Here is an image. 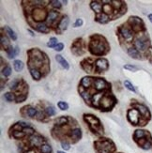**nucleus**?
<instances>
[{
	"mask_svg": "<svg viewBox=\"0 0 152 153\" xmlns=\"http://www.w3.org/2000/svg\"><path fill=\"white\" fill-rule=\"evenodd\" d=\"M88 49L92 55H103L109 51V45L103 37L100 35L92 36L90 42L88 44Z\"/></svg>",
	"mask_w": 152,
	"mask_h": 153,
	"instance_id": "obj_1",
	"label": "nucleus"
},
{
	"mask_svg": "<svg viewBox=\"0 0 152 153\" xmlns=\"http://www.w3.org/2000/svg\"><path fill=\"white\" fill-rule=\"evenodd\" d=\"M29 55V67L39 69L43 65V59L46 58L45 55L38 48H33L28 52Z\"/></svg>",
	"mask_w": 152,
	"mask_h": 153,
	"instance_id": "obj_2",
	"label": "nucleus"
},
{
	"mask_svg": "<svg viewBox=\"0 0 152 153\" xmlns=\"http://www.w3.org/2000/svg\"><path fill=\"white\" fill-rule=\"evenodd\" d=\"M85 121L87 123L89 126V129L96 134H103V128L101 126V123L97 116L91 114H85L84 115Z\"/></svg>",
	"mask_w": 152,
	"mask_h": 153,
	"instance_id": "obj_3",
	"label": "nucleus"
},
{
	"mask_svg": "<svg viewBox=\"0 0 152 153\" xmlns=\"http://www.w3.org/2000/svg\"><path fill=\"white\" fill-rule=\"evenodd\" d=\"M96 150L98 153H112L115 151V145L108 138H101L94 143Z\"/></svg>",
	"mask_w": 152,
	"mask_h": 153,
	"instance_id": "obj_4",
	"label": "nucleus"
},
{
	"mask_svg": "<svg viewBox=\"0 0 152 153\" xmlns=\"http://www.w3.org/2000/svg\"><path fill=\"white\" fill-rule=\"evenodd\" d=\"M117 100L111 94H104L101 99L100 104H99V108H101L102 111H110L112 108L114 107Z\"/></svg>",
	"mask_w": 152,
	"mask_h": 153,
	"instance_id": "obj_5",
	"label": "nucleus"
},
{
	"mask_svg": "<svg viewBox=\"0 0 152 153\" xmlns=\"http://www.w3.org/2000/svg\"><path fill=\"white\" fill-rule=\"evenodd\" d=\"M128 24L130 25L131 30L133 32H141L145 30V24L140 17L131 16L128 20Z\"/></svg>",
	"mask_w": 152,
	"mask_h": 153,
	"instance_id": "obj_6",
	"label": "nucleus"
},
{
	"mask_svg": "<svg viewBox=\"0 0 152 153\" xmlns=\"http://www.w3.org/2000/svg\"><path fill=\"white\" fill-rule=\"evenodd\" d=\"M133 45L140 53H146L149 48L150 42L148 39L144 36V37H138L137 39H135Z\"/></svg>",
	"mask_w": 152,
	"mask_h": 153,
	"instance_id": "obj_7",
	"label": "nucleus"
},
{
	"mask_svg": "<svg viewBox=\"0 0 152 153\" xmlns=\"http://www.w3.org/2000/svg\"><path fill=\"white\" fill-rule=\"evenodd\" d=\"M127 118H128V120L130 121L133 125H139L141 123L142 116L140 115V113L138 112L137 109H135L134 107L128 110Z\"/></svg>",
	"mask_w": 152,
	"mask_h": 153,
	"instance_id": "obj_8",
	"label": "nucleus"
},
{
	"mask_svg": "<svg viewBox=\"0 0 152 153\" xmlns=\"http://www.w3.org/2000/svg\"><path fill=\"white\" fill-rule=\"evenodd\" d=\"M47 16L48 12L44 9L36 8L32 11V17L34 19V21L38 23H42V21L47 19Z\"/></svg>",
	"mask_w": 152,
	"mask_h": 153,
	"instance_id": "obj_9",
	"label": "nucleus"
},
{
	"mask_svg": "<svg viewBox=\"0 0 152 153\" xmlns=\"http://www.w3.org/2000/svg\"><path fill=\"white\" fill-rule=\"evenodd\" d=\"M119 35L121 36V38L125 39L127 42H131L133 39V31L131 30V28L128 27L126 25H122L118 29Z\"/></svg>",
	"mask_w": 152,
	"mask_h": 153,
	"instance_id": "obj_10",
	"label": "nucleus"
},
{
	"mask_svg": "<svg viewBox=\"0 0 152 153\" xmlns=\"http://www.w3.org/2000/svg\"><path fill=\"white\" fill-rule=\"evenodd\" d=\"M109 68V63L106 58H98L97 60L94 62V69L95 71L101 72L107 71Z\"/></svg>",
	"mask_w": 152,
	"mask_h": 153,
	"instance_id": "obj_11",
	"label": "nucleus"
},
{
	"mask_svg": "<svg viewBox=\"0 0 152 153\" xmlns=\"http://www.w3.org/2000/svg\"><path fill=\"white\" fill-rule=\"evenodd\" d=\"M133 107L135 109H137L138 112L140 113L141 116L143 118H145L146 120H148V119H150V111L149 109H148L146 105L142 104H135L133 105Z\"/></svg>",
	"mask_w": 152,
	"mask_h": 153,
	"instance_id": "obj_12",
	"label": "nucleus"
},
{
	"mask_svg": "<svg viewBox=\"0 0 152 153\" xmlns=\"http://www.w3.org/2000/svg\"><path fill=\"white\" fill-rule=\"evenodd\" d=\"M94 88L97 91H104L109 88V84L102 78H95L94 79V84H93Z\"/></svg>",
	"mask_w": 152,
	"mask_h": 153,
	"instance_id": "obj_13",
	"label": "nucleus"
},
{
	"mask_svg": "<svg viewBox=\"0 0 152 153\" xmlns=\"http://www.w3.org/2000/svg\"><path fill=\"white\" fill-rule=\"evenodd\" d=\"M146 138H151L149 132H148L147 131H145V130H142V129H138L134 132L133 139L136 142H139V141L143 140V139H146Z\"/></svg>",
	"mask_w": 152,
	"mask_h": 153,
	"instance_id": "obj_14",
	"label": "nucleus"
},
{
	"mask_svg": "<svg viewBox=\"0 0 152 153\" xmlns=\"http://www.w3.org/2000/svg\"><path fill=\"white\" fill-rule=\"evenodd\" d=\"M43 138L41 137V135L39 134H33L29 138V144H30L31 147H39L41 148L42 145H43Z\"/></svg>",
	"mask_w": 152,
	"mask_h": 153,
	"instance_id": "obj_15",
	"label": "nucleus"
},
{
	"mask_svg": "<svg viewBox=\"0 0 152 153\" xmlns=\"http://www.w3.org/2000/svg\"><path fill=\"white\" fill-rule=\"evenodd\" d=\"M69 24H70V19H69V17L67 15L63 16L60 21H59L58 25H57V31H58L59 33H62L63 31L67 30L68 26H69Z\"/></svg>",
	"mask_w": 152,
	"mask_h": 153,
	"instance_id": "obj_16",
	"label": "nucleus"
},
{
	"mask_svg": "<svg viewBox=\"0 0 152 153\" xmlns=\"http://www.w3.org/2000/svg\"><path fill=\"white\" fill-rule=\"evenodd\" d=\"M71 52L76 55H81L84 53L81 46V39H78L73 42V44L71 45Z\"/></svg>",
	"mask_w": 152,
	"mask_h": 153,
	"instance_id": "obj_17",
	"label": "nucleus"
},
{
	"mask_svg": "<svg viewBox=\"0 0 152 153\" xmlns=\"http://www.w3.org/2000/svg\"><path fill=\"white\" fill-rule=\"evenodd\" d=\"M58 16H59V13L57 11H49L47 19H46V23H47V25H52L57 20Z\"/></svg>",
	"mask_w": 152,
	"mask_h": 153,
	"instance_id": "obj_18",
	"label": "nucleus"
},
{
	"mask_svg": "<svg viewBox=\"0 0 152 153\" xmlns=\"http://www.w3.org/2000/svg\"><path fill=\"white\" fill-rule=\"evenodd\" d=\"M34 28H36V30L41 32V33H44V34H47L51 31V28L49 27L47 24H45V23H37V24L35 25Z\"/></svg>",
	"mask_w": 152,
	"mask_h": 153,
	"instance_id": "obj_19",
	"label": "nucleus"
},
{
	"mask_svg": "<svg viewBox=\"0 0 152 153\" xmlns=\"http://www.w3.org/2000/svg\"><path fill=\"white\" fill-rule=\"evenodd\" d=\"M94 79L95 78H92L90 76H85V77L82 78L80 85L84 88H89L92 85L94 84Z\"/></svg>",
	"mask_w": 152,
	"mask_h": 153,
	"instance_id": "obj_20",
	"label": "nucleus"
},
{
	"mask_svg": "<svg viewBox=\"0 0 152 153\" xmlns=\"http://www.w3.org/2000/svg\"><path fill=\"white\" fill-rule=\"evenodd\" d=\"M29 71H30V74L32 76V78L34 80H36V81H39V80L41 79L42 73L39 69L34 68V67H29Z\"/></svg>",
	"mask_w": 152,
	"mask_h": 153,
	"instance_id": "obj_21",
	"label": "nucleus"
},
{
	"mask_svg": "<svg viewBox=\"0 0 152 153\" xmlns=\"http://www.w3.org/2000/svg\"><path fill=\"white\" fill-rule=\"evenodd\" d=\"M137 143L142 148L145 149V150H148V149H150L152 148V140H151V138L143 139V140H141V141L137 142Z\"/></svg>",
	"mask_w": 152,
	"mask_h": 153,
	"instance_id": "obj_22",
	"label": "nucleus"
},
{
	"mask_svg": "<svg viewBox=\"0 0 152 153\" xmlns=\"http://www.w3.org/2000/svg\"><path fill=\"white\" fill-rule=\"evenodd\" d=\"M128 55H130L131 58H133V59H141L142 58L141 53L138 51V50L135 48V47L128 48Z\"/></svg>",
	"mask_w": 152,
	"mask_h": 153,
	"instance_id": "obj_23",
	"label": "nucleus"
},
{
	"mask_svg": "<svg viewBox=\"0 0 152 153\" xmlns=\"http://www.w3.org/2000/svg\"><path fill=\"white\" fill-rule=\"evenodd\" d=\"M90 8L96 12V14H101L102 11V4H101L100 1H91Z\"/></svg>",
	"mask_w": 152,
	"mask_h": 153,
	"instance_id": "obj_24",
	"label": "nucleus"
},
{
	"mask_svg": "<svg viewBox=\"0 0 152 153\" xmlns=\"http://www.w3.org/2000/svg\"><path fill=\"white\" fill-rule=\"evenodd\" d=\"M7 55H8V57L9 58H14L16 55H19V53H20V49L18 46H15V47H12V46H11L8 50H7Z\"/></svg>",
	"mask_w": 152,
	"mask_h": 153,
	"instance_id": "obj_25",
	"label": "nucleus"
},
{
	"mask_svg": "<svg viewBox=\"0 0 152 153\" xmlns=\"http://www.w3.org/2000/svg\"><path fill=\"white\" fill-rule=\"evenodd\" d=\"M81 136H82V131L80 128H74L70 132V137L71 138V140L73 139L74 141H77L81 138Z\"/></svg>",
	"mask_w": 152,
	"mask_h": 153,
	"instance_id": "obj_26",
	"label": "nucleus"
},
{
	"mask_svg": "<svg viewBox=\"0 0 152 153\" xmlns=\"http://www.w3.org/2000/svg\"><path fill=\"white\" fill-rule=\"evenodd\" d=\"M55 60L57 61V63L60 64V66L63 69H70V64H69V62L66 60V59L61 55H55Z\"/></svg>",
	"mask_w": 152,
	"mask_h": 153,
	"instance_id": "obj_27",
	"label": "nucleus"
},
{
	"mask_svg": "<svg viewBox=\"0 0 152 153\" xmlns=\"http://www.w3.org/2000/svg\"><path fill=\"white\" fill-rule=\"evenodd\" d=\"M96 21L98 23H100V24H106L109 21V16L107 14H105V13L101 12V14H97L96 15Z\"/></svg>",
	"mask_w": 152,
	"mask_h": 153,
	"instance_id": "obj_28",
	"label": "nucleus"
},
{
	"mask_svg": "<svg viewBox=\"0 0 152 153\" xmlns=\"http://www.w3.org/2000/svg\"><path fill=\"white\" fill-rule=\"evenodd\" d=\"M68 122H69L68 116H60V118H55V126H57V127H61V126L68 124Z\"/></svg>",
	"mask_w": 152,
	"mask_h": 153,
	"instance_id": "obj_29",
	"label": "nucleus"
},
{
	"mask_svg": "<svg viewBox=\"0 0 152 153\" xmlns=\"http://www.w3.org/2000/svg\"><path fill=\"white\" fill-rule=\"evenodd\" d=\"M87 61H88L87 59H85V60L81 63V66L87 72H91L94 69V64H92V63H88Z\"/></svg>",
	"mask_w": 152,
	"mask_h": 153,
	"instance_id": "obj_30",
	"label": "nucleus"
},
{
	"mask_svg": "<svg viewBox=\"0 0 152 153\" xmlns=\"http://www.w3.org/2000/svg\"><path fill=\"white\" fill-rule=\"evenodd\" d=\"M11 44H9V39L7 37L6 35H4L2 33L1 34V47L3 48V50H8L9 47H11Z\"/></svg>",
	"mask_w": 152,
	"mask_h": 153,
	"instance_id": "obj_31",
	"label": "nucleus"
},
{
	"mask_svg": "<svg viewBox=\"0 0 152 153\" xmlns=\"http://www.w3.org/2000/svg\"><path fill=\"white\" fill-rule=\"evenodd\" d=\"M3 29H4L5 32L7 33V34H8V36L12 39V41H16V39H17V35L15 34V32L13 31L12 29L9 27V26L5 25L4 27H3Z\"/></svg>",
	"mask_w": 152,
	"mask_h": 153,
	"instance_id": "obj_32",
	"label": "nucleus"
},
{
	"mask_svg": "<svg viewBox=\"0 0 152 153\" xmlns=\"http://www.w3.org/2000/svg\"><path fill=\"white\" fill-rule=\"evenodd\" d=\"M25 109H26V116H27L28 118H35V116H37L38 110L35 107L26 106Z\"/></svg>",
	"mask_w": 152,
	"mask_h": 153,
	"instance_id": "obj_33",
	"label": "nucleus"
},
{
	"mask_svg": "<svg viewBox=\"0 0 152 153\" xmlns=\"http://www.w3.org/2000/svg\"><path fill=\"white\" fill-rule=\"evenodd\" d=\"M102 11L105 14H107L109 16V14H112L114 11L113 7L111 5V1H109V4H102Z\"/></svg>",
	"mask_w": 152,
	"mask_h": 153,
	"instance_id": "obj_34",
	"label": "nucleus"
},
{
	"mask_svg": "<svg viewBox=\"0 0 152 153\" xmlns=\"http://www.w3.org/2000/svg\"><path fill=\"white\" fill-rule=\"evenodd\" d=\"M24 67H25L24 62L19 60V59H17V60H14V62H13V68H14V69L17 72L22 71L23 69H24Z\"/></svg>",
	"mask_w": 152,
	"mask_h": 153,
	"instance_id": "obj_35",
	"label": "nucleus"
},
{
	"mask_svg": "<svg viewBox=\"0 0 152 153\" xmlns=\"http://www.w3.org/2000/svg\"><path fill=\"white\" fill-rule=\"evenodd\" d=\"M21 83H22V80L21 79H14L11 82V86H9V88H11V90H15V89H18L19 86H21Z\"/></svg>",
	"mask_w": 152,
	"mask_h": 153,
	"instance_id": "obj_36",
	"label": "nucleus"
},
{
	"mask_svg": "<svg viewBox=\"0 0 152 153\" xmlns=\"http://www.w3.org/2000/svg\"><path fill=\"white\" fill-rule=\"evenodd\" d=\"M111 5L114 11H120V9L124 6V2L122 1H111Z\"/></svg>",
	"mask_w": 152,
	"mask_h": 153,
	"instance_id": "obj_37",
	"label": "nucleus"
},
{
	"mask_svg": "<svg viewBox=\"0 0 152 153\" xmlns=\"http://www.w3.org/2000/svg\"><path fill=\"white\" fill-rule=\"evenodd\" d=\"M4 98L6 101H8V102H14L16 101V96L14 93H12V92H7L4 94Z\"/></svg>",
	"mask_w": 152,
	"mask_h": 153,
	"instance_id": "obj_38",
	"label": "nucleus"
},
{
	"mask_svg": "<svg viewBox=\"0 0 152 153\" xmlns=\"http://www.w3.org/2000/svg\"><path fill=\"white\" fill-rule=\"evenodd\" d=\"M81 96L82 98L85 100V102H89L92 101V98H93V96H92V94H90L89 92H87V91H83L81 92Z\"/></svg>",
	"mask_w": 152,
	"mask_h": 153,
	"instance_id": "obj_39",
	"label": "nucleus"
},
{
	"mask_svg": "<svg viewBox=\"0 0 152 153\" xmlns=\"http://www.w3.org/2000/svg\"><path fill=\"white\" fill-rule=\"evenodd\" d=\"M12 136L15 139H22L25 136V134L23 131H12Z\"/></svg>",
	"mask_w": 152,
	"mask_h": 153,
	"instance_id": "obj_40",
	"label": "nucleus"
},
{
	"mask_svg": "<svg viewBox=\"0 0 152 153\" xmlns=\"http://www.w3.org/2000/svg\"><path fill=\"white\" fill-rule=\"evenodd\" d=\"M57 39L55 38V37H52L50 39H49V41L47 42V46L48 47H50V48H55L57 47V45L58 44V42H57Z\"/></svg>",
	"mask_w": 152,
	"mask_h": 153,
	"instance_id": "obj_41",
	"label": "nucleus"
},
{
	"mask_svg": "<svg viewBox=\"0 0 152 153\" xmlns=\"http://www.w3.org/2000/svg\"><path fill=\"white\" fill-rule=\"evenodd\" d=\"M39 150L41 153H52V147L48 144H43L39 148Z\"/></svg>",
	"mask_w": 152,
	"mask_h": 153,
	"instance_id": "obj_42",
	"label": "nucleus"
},
{
	"mask_svg": "<svg viewBox=\"0 0 152 153\" xmlns=\"http://www.w3.org/2000/svg\"><path fill=\"white\" fill-rule=\"evenodd\" d=\"M45 113H46V115L49 116H55V114H57V112H55V109L54 106H47L45 109Z\"/></svg>",
	"mask_w": 152,
	"mask_h": 153,
	"instance_id": "obj_43",
	"label": "nucleus"
},
{
	"mask_svg": "<svg viewBox=\"0 0 152 153\" xmlns=\"http://www.w3.org/2000/svg\"><path fill=\"white\" fill-rule=\"evenodd\" d=\"M26 98H27V92H23L21 93L17 98H16V102L17 104H20V102H25Z\"/></svg>",
	"mask_w": 152,
	"mask_h": 153,
	"instance_id": "obj_44",
	"label": "nucleus"
},
{
	"mask_svg": "<svg viewBox=\"0 0 152 153\" xmlns=\"http://www.w3.org/2000/svg\"><path fill=\"white\" fill-rule=\"evenodd\" d=\"M2 74L4 75L5 77H9V76L11 74V66H5V67L2 69Z\"/></svg>",
	"mask_w": 152,
	"mask_h": 153,
	"instance_id": "obj_45",
	"label": "nucleus"
},
{
	"mask_svg": "<svg viewBox=\"0 0 152 153\" xmlns=\"http://www.w3.org/2000/svg\"><path fill=\"white\" fill-rule=\"evenodd\" d=\"M124 86H125V88H126L127 89H129L130 91L131 92H136V90H135V88L133 86V85L131 84V83L130 81H128V80H126V81L124 82Z\"/></svg>",
	"mask_w": 152,
	"mask_h": 153,
	"instance_id": "obj_46",
	"label": "nucleus"
},
{
	"mask_svg": "<svg viewBox=\"0 0 152 153\" xmlns=\"http://www.w3.org/2000/svg\"><path fill=\"white\" fill-rule=\"evenodd\" d=\"M125 69H127V71H137L139 68L137 67V66H134V65H131V64H127V65H124L123 67Z\"/></svg>",
	"mask_w": 152,
	"mask_h": 153,
	"instance_id": "obj_47",
	"label": "nucleus"
},
{
	"mask_svg": "<svg viewBox=\"0 0 152 153\" xmlns=\"http://www.w3.org/2000/svg\"><path fill=\"white\" fill-rule=\"evenodd\" d=\"M57 106H58V108L60 109V110H62V111H66V110H68V109H69V104H67V102H62V101L58 102Z\"/></svg>",
	"mask_w": 152,
	"mask_h": 153,
	"instance_id": "obj_48",
	"label": "nucleus"
},
{
	"mask_svg": "<svg viewBox=\"0 0 152 153\" xmlns=\"http://www.w3.org/2000/svg\"><path fill=\"white\" fill-rule=\"evenodd\" d=\"M50 4L55 9H60L62 6L61 1H58V0H52V1H50Z\"/></svg>",
	"mask_w": 152,
	"mask_h": 153,
	"instance_id": "obj_49",
	"label": "nucleus"
},
{
	"mask_svg": "<svg viewBox=\"0 0 152 153\" xmlns=\"http://www.w3.org/2000/svg\"><path fill=\"white\" fill-rule=\"evenodd\" d=\"M23 132H25V135H33L35 134V130L31 128V127H27V128H25V129H23Z\"/></svg>",
	"mask_w": 152,
	"mask_h": 153,
	"instance_id": "obj_50",
	"label": "nucleus"
},
{
	"mask_svg": "<svg viewBox=\"0 0 152 153\" xmlns=\"http://www.w3.org/2000/svg\"><path fill=\"white\" fill-rule=\"evenodd\" d=\"M83 24H84V21H83V19L78 18V19H76V21H75L74 25H73V27H75V28L80 27V26L83 25Z\"/></svg>",
	"mask_w": 152,
	"mask_h": 153,
	"instance_id": "obj_51",
	"label": "nucleus"
},
{
	"mask_svg": "<svg viewBox=\"0 0 152 153\" xmlns=\"http://www.w3.org/2000/svg\"><path fill=\"white\" fill-rule=\"evenodd\" d=\"M61 147H62V148L64 149V150H69V149L71 148V146H70V144H69L68 142H64V141H62L61 142Z\"/></svg>",
	"mask_w": 152,
	"mask_h": 153,
	"instance_id": "obj_52",
	"label": "nucleus"
},
{
	"mask_svg": "<svg viewBox=\"0 0 152 153\" xmlns=\"http://www.w3.org/2000/svg\"><path fill=\"white\" fill-rule=\"evenodd\" d=\"M63 49H64V44H63V43H61V42H59L58 44L57 45V47L55 48V50L57 52H61Z\"/></svg>",
	"mask_w": 152,
	"mask_h": 153,
	"instance_id": "obj_53",
	"label": "nucleus"
},
{
	"mask_svg": "<svg viewBox=\"0 0 152 153\" xmlns=\"http://www.w3.org/2000/svg\"><path fill=\"white\" fill-rule=\"evenodd\" d=\"M18 124L21 126V127L23 128V129H25V128H27V127H30V125H29V123H25V122H24V121H19V122H17Z\"/></svg>",
	"mask_w": 152,
	"mask_h": 153,
	"instance_id": "obj_54",
	"label": "nucleus"
},
{
	"mask_svg": "<svg viewBox=\"0 0 152 153\" xmlns=\"http://www.w3.org/2000/svg\"><path fill=\"white\" fill-rule=\"evenodd\" d=\"M148 20H149L150 23L152 24V13H150V14H148Z\"/></svg>",
	"mask_w": 152,
	"mask_h": 153,
	"instance_id": "obj_55",
	"label": "nucleus"
},
{
	"mask_svg": "<svg viewBox=\"0 0 152 153\" xmlns=\"http://www.w3.org/2000/svg\"><path fill=\"white\" fill-rule=\"evenodd\" d=\"M25 153H36V152H35V150H33V149H30V150L26 151Z\"/></svg>",
	"mask_w": 152,
	"mask_h": 153,
	"instance_id": "obj_56",
	"label": "nucleus"
},
{
	"mask_svg": "<svg viewBox=\"0 0 152 153\" xmlns=\"http://www.w3.org/2000/svg\"><path fill=\"white\" fill-rule=\"evenodd\" d=\"M149 62H150V64L152 65V57H150V58H149Z\"/></svg>",
	"mask_w": 152,
	"mask_h": 153,
	"instance_id": "obj_57",
	"label": "nucleus"
},
{
	"mask_svg": "<svg viewBox=\"0 0 152 153\" xmlns=\"http://www.w3.org/2000/svg\"><path fill=\"white\" fill-rule=\"evenodd\" d=\"M57 153H66L65 151H57Z\"/></svg>",
	"mask_w": 152,
	"mask_h": 153,
	"instance_id": "obj_58",
	"label": "nucleus"
}]
</instances>
